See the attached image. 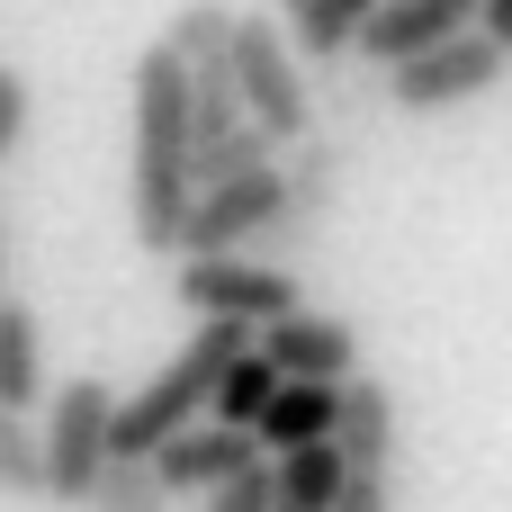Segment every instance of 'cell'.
Here are the masks:
<instances>
[{
	"label": "cell",
	"instance_id": "obj_1",
	"mask_svg": "<svg viewBox=\"0 0 512 512\" xmlns=\"http://www.w3.org/2000/svg\"><path fill=\"white\" fill-rule=\"evenodd\" d=\"M198 198V135H189V63L153 36L135 54V153H126V216L144 252H180V216Z\"/></svg>",
	"mask_w": 512,
	"mask_h": 512
},
{
	"label": "cell",
	"instance_id": "obj_2",
	"mask_svg": "<svg viewBox=\"0 0 512 512\" xmlns=\"http://www.w3.org/2000/svg\"><path fill=\"white\" fill-rule=\"evenodd\" d=\"M234 90L243 108L270 126V144L288 153L297 135H315V90H306V54L279 18H234Z\"/></svg>",
	"mask_w": 512,
	"mask_h": 512
},
{
	"label": "cell",
	"instance_id": "obj_3",
	"mask_svg": "<svg viewBox=\"0 0 512 512\" xmlns=\"http://www.w3.org/2000/svg\"><path fill=\"white\" fill-rule=\"evenodd\" d=\"M504 63H512V54L486 36V27H459V36H441V45H423V54L387 63V108H396V117L468 108V99H486V90L504 81Z\"/></svg>",
	"mask_w": 512,
	"mask_h": 512
},
{
	"label": "cell",
	"instance_id": "obj_4",
	"mask_svg": "<svg viewBox=\"0 0 512 512\" xmlns=\"http://www.w3.org/2000/svg\"><path fill=\"white\" fill-rule=\"evenodd\" d=\"M171 297H180L189 315H243V324H270V315L306 306L297 270H288V261H261V252H180Z\"/></svg>",
	"mask_w": 512,
	"mask_h": 512
},
{
	"label": "cell",
	"instance_id": "obj_5",
	"mask_svg": "<svg viewBox=\"0 0 512 512\" xmlns=\"http://www.w3.org/2000/svg\"><path fill=\"white\" fill-rule=\"evenodd\" d=\"M108 423H117L108 378H63L54 387V405H45V495L54 504H90V486L108 468Z\"/></svg>",
	"mask_w": 512,
	"mask_h": 512
},
{
	"label": "cell",
	"instance_id": "obj_6",
	"mask_svg": "<svg viewBox=\"0 0 512 512\" xmlns=\"http://www.w3.org/2000/svg\"><path fill=\"white\" fill-rule=\"evenodd\" d=\"M279 207H288V171H279V162L198 180V198H189V216H180V252H243Z\"/></svg>",
	"mask_w": 512,
	"mask_h": 512
},
{
	"label": "cell",
	"instance_id": "obj_7",
	"mask_svg": "<svg viewBox=\"0 0 512 512\" xmlns=\"http://www.w3.org/2000/svg\"><path fill=\"white\" fill-rule=\"evenodd\" d=\"M252 459H270L261 450V432L252 423H216V414H198V423H180L162 450H153V468H162V486L171 495H216L234 468H252Z\"/></svg>",
	"mask_w": 512,
	"mask_h": 512
},
{
	"label": "cell",
	"instance_id": "obj_8",
	"mask_svg": "<svg viewBox=\"0 0 512 512\" xmlns=\"http://www.w3.org/2000/svg\"><path fill=\"white\" fill-rule=\"evenodd\" d=\"M252 342H261L288 378H351V369H360V333H351L342 315H306V306H288V315H270Z\"/></svg>",
	"mask_w": 512,
	"mask_h": 512
},
{
	"label": "cell",
	"instance_id": "obj_9",
	"mask_svg": "<svg viewBox=\"0 0 512 512\" xmlns=\"http://www.w3.org/2000/svg\"><path fill=\"white\" fill-rule=\"evenodd\" d=\"M459 27H477V0H378V18L360 27V54L387 72V63H405V54H423Z\"/></svg>",
	"mask_w": 512,
	"mask_h": 512
},
{
	"label": "cell",
	"instance_id": "obj_10",
	"mask_svg": "<svg viewBox=\"0 0 512 512\" xmlns=\"http://www.w3.org/2000/svg\"><path fill=\"white\" fill-rule=\"evenodd\" d=\"M342 414V378H279V396L261 405V450H297V441H324Z\"/></svg>",
	"mask_w": 512,
	"mask_h": 512
},
{
	"label": "cell",
	"instance_id": "obj_11",
	"mask_svg": "<svg viewBox=\"0 0 512 512\" xmlns=\"http://www.w3.org/2000/svg\"><path fill=\"white\" fill-rule=\"evenodd\" d=\"M333 441H342V459H351V468H387V450H396V396H387L369 369H351V378H342Z\"/></svg>",
	"mask_w": 512,
	"mask_h": 512
},
{
	"label": "cell",
	"instance_id": "obj_12",
	"mask_svg": "<svg viewBox=\"0 0 512 512\" xmlns=\"http://www.w3.org/2000/svg\"><path fill=\"white\" fill-rule=\"evenodd\" d=\"M270 468H279V512H333L342 504V477H351V459H342L333 432L297 441V450H270Z\"/></svg>",
	"mask_w": 512,
	"mask_h": 512
},
{
	"label": "cell",
	"instance_id": "obj_13",
	"mask_svg": "<svg viewBox=\"0 0 512 512\" xmlns=\"http://www.w3.org/2000/svg\"><path fill=\"white\" fill-rule=\"evenodd\" d=\"M279 171H288V207L324 225V216L342 207V180H351V153H342V144H324V135H297Z\"/></svg>",
	"mask_w": 512,
	"mask_h": 512
},
{
	"label": "cell",
	"instance_id": "obj_14",
	"mask_svg": "<svg viewBox=\"0 0 512 512\" xmlns=\"http://www.w3.org/2000/svg\"><path fill=\"white\" fill-rule=\"evenodd\" d=\"M0 405H45V342H36V315L18 297H0Z\"/></svg>",
	"mask_w": 512,
	"mask_h": 512
},
{
	"label": "cell",
	"instance_id": "obj_15",
	"mask_svg": "<svg viewBox=\"0 0 512 512\" xmlns=\"http://www.w3.org/2000/svg\"><path fill=\"white\" fill-rule=\"evenodd\" d=\"M288 18H297V54L306 63H342V54H360V27L378 18V0H306Z\"/></svg>",
	"mask_w": 512,
	"mask_h": 512
},
{
	"label": "cell",
	"instance_id": "obj_16",
	"mask_svg": "<svg viewBox=\"0 0 512 512\" xmlns=\"http://www.w3.org/2000/svg\"><path fill=\"white\" fill-rule=\"evenodd\" d=\"M279 378H288V369L252 342V351H234V360H225V378H216V405H207V414H216V423H261V405L279 396Z\"/></svg>",
	"mask_w": 512,
	"mask_h": 512
},
{
	"label": "cell",
	"instance_id": "obj_17",
	"mask_svg": "<svg viewBox=\"0 0 512 512\" xmlns=\"http://www.w3.org/2000/svg\"><path fill=\"white\" fill-rule=\"evenodd\" d=\"M153 504H171L162 468L135 459V450H108V468H99V486H90V512H153Z\"/></svg>",
	"mask_w": 512,
	"mask_h": 512
},
{
	"label": "cell",
	"instance_id": "obj_18",
	"mask_svg": "<svg viewBox=\"0 0 512 512\" xmlns=\"http://www.w3.org/2000/svg\"><path fill=\"white\" fill-rule=\"evenodd\" d=\"M162 45H171L180 63H225V54H234V9H225V0H189V9L162 27Z\"/></svg>",
	"mask_w": 512,
	"mask_h": 512
},
{
	"label": "cell",
	"instance_id": "obj_19",
	"mask_svg": "<svg viewBox=\"0 0 512 512\" xmlns=\"http://www.w3.org/2000/svg\"><path fill=\"white\" fill-rule=\"evenodd\" d=\"M0 495H45V432L0 405Z\"/></svg>",
	"mask_w": 512,
	"mask_h": 512
},
{
	"label": "cell",
	"instance_id": "obj_20",
	"mask_svg": "<svg viewBox=\"0 0 512 512\" xmlns=\"http://www.w3.org/2000/svg\"><path fill=\"white\" fill-rule=\"evenodd\" d=\"M207 504H216V512H279V468H270V459H252V468H234Z\"/></svg>",
	"mask_w": 512,
	"mask_h": 512
},
{
	"label": "cell",
	"instance_id": "obj_21",
	"mask_svg": "<svg viewBox=\"0 0 512 512\" xmlns=\"http://www.w3.org/2000/svg\"><path fill=\"white\" fill-rule=\"evenodd\" d=\"M306 243H315V216H297V207H279V216H270V225H261V234L243 243V252H261V261H297Z\"/></svg>",
	"mask_w": 512,
	"mask_h": 512
},
{
	"label": "cell",
	"instance_id": "obj_22",
	"mask_svg": "<svg viewBox=\"0 0 512 512\" xmlns=\"http://www.w3.org/2000/svg\"><path fill=\"white\" fill-rule=\"evenodd\" d=\"M27 117H36L27 72H9V63H0V153H18V144H27Z\"/></svg>",
	"mask_w": 512,
	"mask_h": 512
},
{
	"label": "cell",
	"instance_id": "obj_23",
	"mask_svg": "<svg viewBox=\"0 0 512 512\" xmlns=\"http://www.w3.org/2000/svg\"><path fill=\"white\" fill-rule=\"evenodd\" d=\"M333 512H387V468H351L342 477V504Z\"/></svg>",
	"mask_w": 512,
	"mask_h": 512
},
{
	"label": "cell",
	"instance_id": "obj_24",
	"mask_svg": "<svg viewBox=\"0 0 512 512\" xmlns=\"http://www.w3.org/2000/svg\"><path fill=\"white\" fill-rule=\"evenodd\" d=\"M477 27H486V36L512 54V0H477Z\"/></svg>",
	"mask_w": 512,
	"mask_h": 512
},
{
	"label": "cell",
	"instance_id": "obj_25",
	"mask_svg": "<svg viewBox=\"0 0 512 512\" xmlns=\"http://www.w3.org/2000/svg\"><path fill=\"white\" fill-rule=\"evenodd\" d=\"M279 9H306V0H279Z\"/></svg>",
	"mask_w": 512,
	"mask_h": 512
}]
</instances>
